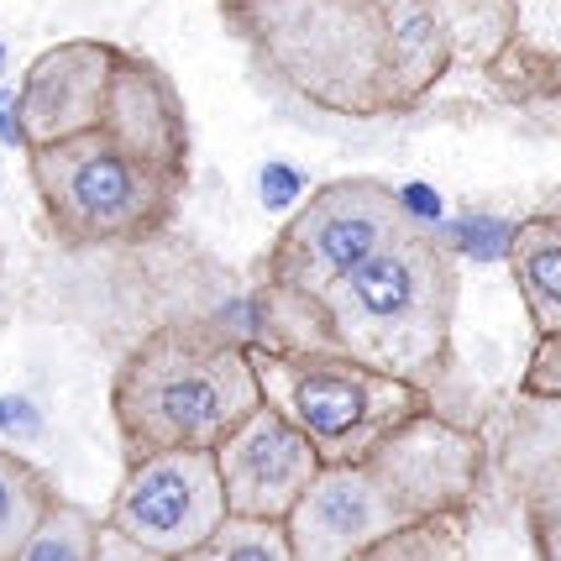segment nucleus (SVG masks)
Wrapping results in <instances>:
<instances>
[{"mask_svg": "<svg viewBox=\"0 0 561 561\" xmlns=\"http://www.w3.org/2000/svg\"><path fill=\"white\" fill-rule=\"evenodd\" d=\"M457 289V252L436 237V226L410 220L316 299L257 284L247 305V342L273 352H342L378 373L436 389L451 367Z\"/></svg>", "mask_w": 561, "mask_h": 561, "instance_id": "nucleus-1", "label": "nucleus"}, {"mask_svg": "<svg viewBox=\"0 0 561 561\" xmlns=\"http://www.w3.org/2000/svg\"><path fill=\"white\" fill-rule=\"evenodd\" d=\"M263 404V378L252 342L210 320L152 325L111 378V420L122 436V462L205 446L216 451Z\"/></svg>", "mask_w": 561, "mask_h": 561, "instance_id": "nucleus-2", "label": "nucleus"}, {"mask_svg": "<svg viewBox=\"0 0 561 561\" xmlns=\"http://www.w3.org/2000/svg\"><path fill=\"white\" fill-rule=\"evenodd\" d=\"M268 73L325 116H399L383 0H257L231 11Z\"/></svg>", "mask_w": 561, "mask_h": 561, "instance_id": "nucleus-3", "label": "nucleus"}, {"mask_svg": "<svg viewBox=\"0 0 561 561\" xmlns=\"http://www.w3.org/2000/svg\"><path fill=\"white\" fill-rule=\"evenodd\" d=\"M26 179L58 247H142L184 210L190 179L126 152L111 131L26 147Z\"/></svg>", "mask_w": 561, "mask_h": 561, "instance_id": "nucleus-4", "label": "nucleus"}, {"mask_svg": "<svg viewBox=\"0 0 561 561\" xmlns=\"http://www.w3.org/2000/svg\"><path fill=\"white\" fill-rule=\"evenodd\" d=\"M263 393L316 440L320 462H363L393 425L431 410V389L393 378L342 352H273L252 346Z\"/></svg>", "mask_w": 561, "mask_h": 561, "instance_id": "nucleus-5", "label": "nucleus"}, {"mask_svg": "<svg viewBox=\"0 0 561 561\" xmlns=\"http://www.w3.org/2000/svg\"><path fill=\"white\" fill-rule=\"evenodd\" d=\"M410 226L399 190L378 179H331L273 237L263 284L316 299Z\"/></svg>", "mask_w": 561, "mask_h": 561, "instance_id": "nucleus-6", "label": "nucleus"}, {"mask_svg": "<svg viewBox=\"0 0 561 561\" xmlns=\"http://www.w3.org/2000/svg\"><path fill=\"white\" fill-rule=\"evenodd\" d=\"M220 519H226V483H220L216 451L173 446L126 462L116 504L100 525L126 536L142 557L179 561L195 557Z\"/></svg>", "mask_w": 561, "mask_h": 561, "instance_id": "nucleus-7", "label": "nucleus"}, {"mask_svg": "<svg viewBox=\"0 0 561 561\" xmlns=\"http://www.w3.org/2000/svg\"><path fill=\"white\" fill-rule=\"evenodd\" d=\"M363 467L383 483V493L399 504L404 525H410L425 514L478 504V493L489 483V440L472 425H457L436 410H420L404 425H393L363 457Z\"/></svg>", "mask_w": 561, "mask_h": 561, "instance_id": "nucleus-8", "label": "nucleus"}, {"mask_svg": "<svg viewBox=\"0 0 561 561\" xmlns=\"http://www.w3.org/2000/svg\"><path fill=\"white\" fill-rule=\"evenodd\" d=\"M216 467L226 483V510L289 519L299 493L320 472L316 440L299 431V420L284 415L263 393V404L216 446Z\"/></svg>", "mask_w": 561, "mask_h": 561, "instance_id": "nucleus-9", "label": "nucleus"}, {"mask_svg": "<svg viewBox=\"0 0 561 561\" xmlns=\"http://www.w3.org/2000/svg\"><path fill=\"white\" fill-rule=\"evenodd\" d=\"M284 525L294 561H367L378 540L404 525V514L363 462H320Z\"/></svg>", "mask_w": 561, "mask_h": 561, "instance_id": "nucleus-10", "label": "nucleus"}, {"mask_svg": "<svg viewBox=\"0 0 561 561\" xmlns=\"http://www.w3.org/2000/svg\"><path fill=\"white\" fill-rule=\"evenodd\" d=\"M116 58L122 48L100 43V37H69V43H53L37 53L16 84V116H22L26 147L95 131L105 116Z\"/></svg>", "mask_w": 561, "mask_h": 561, "instance_id": "nucleus-11", "label": "nucleus"}, {"mask_svg": "<svg viewBox=\"0 0 561 561\" xmlns=\"http://www.w3.org/2000/svg\"><path fill=\"white\" fill-rule=\"evenodd\" d=\"M100 131H111L126 152H137V158L179 173V179L195 173V137H190L184 95L173 90L169 73L158 69L152 58H142V53L122 48V58H116Z\"/></svg>", "mask_w": 561, "mask_h": 561, "instance_id": "nucleus-12", "label": "nucleus"}, {"mask_svg": "<svg viewBox=\"0 0 561 561\" xmlns=\"http://www.w3.org/2000/svg\"><path fill=\"white\" fill-rule=\"evenodd\" d=\"M489 467L519 510H561V399L514 393L499 410Z\"/></svg>", "mask_w": 561, "mask_h": 561, "instance_id": "nucleus-13", "label": "nucleus"}, {"mask_svg": "<svg viewBox=\"0 0 561 561\" xmlns=\"http://www.w3.org/2000/svg\"><path fill=\"white\" fill-rule=\"evenodd\" d=\"M389 16V53H393V105L399 116H410L415 105L451 73V43L440 32L431 0H383Z\"/></svg>", "mask_w": 561, "mask_h": 561, "instance_id": "nucleus-14", "label": "nucleus"}, {"mask_svg": "<svg viewBox=\"0 0 561 561\" xmlns=\"http://www.w3.org/2000/svg\"><path fill=\"white\" fill-rule=\"evenodd\" d=\"M510 268L536 336L561 331V216H530L514 226Z\"/></svg>", "mask_w": 561, "mask_h": 561, "instance_id": "nucleus-15", "label": "nucleus"}, {"mask_svg": "<svg viewBox=\"0 0 561 561\" xmlns=\"http://www.w3.org/2000/svg\"><path fill=\"white\" fill-rule=\"evenodd\" d=\"M457 64L493 69L514 43V0H431Z\"/></svg>", "mask_w": 561, "mask_h": 561, "instance_id": "nucleus-16", "label": "nucleus"}, {"mask_svg": "<svg viewBox=\"0 0 561 561\" xmlns=\"http://www.w3.org/2000/svg\"><path fill=\"white\" fill-rule=\"evenodd\" d=\"M58 489L43 467H32L16 451H0V561H22L32 530L53 510Z\"/></svg>", "mask_w": 561, "mask_h": 561, "instance_id": "nucleus-17", "label": "nucleus"}, {"mask_svg": "<svg viewBox=\"0 0 561 561\" xmlns=\"http://www.w3.org/2000/svg\"><path fill=\"white\" fill-rule=\"evenodd\" d=\"M467 525L472 510H446V514H425L399 525L393 536H383L367 561H440V557H467Z\"/></svg>", "mask_w": 561, "mask_h": 561, "instance_id": "nucleus-18", "label": "nucleus"}, {"mask_svg": "<svg viewBox=\"0 0 561 561\" xmlns=\"http://www.w3.org/2000/svg\"><path fill=\"white\" fill-rule=\"evenodd\" d=\"M199 561H294L289 525L284 519H263V514H237L226 510L210 540L195 551Z\"/></svg>", "mask_w": 561, "mask_h": 561, "instance_id": "nucleus-19", "label": "nucleus"}, {"mask_svg": "<svg viewBox=\"0 0 561 561\" xmlns=\"http://www.w3.org/2000/svg\"><path fill=\"white\" fill-rule=\"evenodd\" d=\"M95 551H100L95 514L69 504V499H53V510L43 514V525L26 540L22 561H95Z\"/></svg>", "mask_w": 561, "mask_h": 561, "instance_id": "nucleus-20", "label": "nucleus"}, {"mask_svg": "<svg viewBox=\"0 0 561 561\" xmlns=\"http://www.w3.org/2000/svg\"><path fill=\"white\" fill-rule=\"evenodd\" d=\"M525 58L561 64V0H514V43Z\"/></svg>", "mask_w": 561, "mask_h": 561, "instance_id": "nucleus-21", "label": "nucleus"}, {"mask_svg": "<svg viewBox=\"0 0 561 561\" xmlns=\"http://www.w3.org/2000/svg\"><path fill=\"white\" fill-rule=\"evenodd\" d=\"M440 242L451 247L457 257H478V263H493V257H510L514 226L499 216H457L446 220Z\"/></svg>", "mask_w": 561, "mask_h": 561, "instance_id": "nucleus-22", "label": "nucleus"}, {"mask_svg": "<svg viewBox=\"0 0 561 561\" xmlns=\"http://www.w3.org/2000/svg\"><path fill=\"white\" fill-rule=\"evenodd\" d=\"M519 389L525 393H557L561 399V331L536 336L530 357H525V373H519Z\"/></svg>", "mask_w": 561, "mask_h": 561, "instance_id": "nucleus-23", "label": "nucleus"}, {"mask_svg": "<svg viewBox=\"0 0 561 561\" xmlns=\"http://www.w3.org/2000/svg\"><path fill=\"white\" fill-rule=\"evenodd\" d=\"M299 190H305V173L294 169V163H263V173H257L263 210H273V216H289V205L299 199Z\"/></svg>", "mask_w": 561, "mask_h": 561, "instance_id": "nucleus-24", "label": "nucleus"}, {"mask_svg": "<svg viewBox=\"0 0 561 561\" xmlns=\"http://www.w3.org/2000/svg\"><path fill=\"white\" fill-rule=\"evenodd\" d=\"M525 530H530V546L540 561H561V510H530Z\"/></svg>", "mask_w": 561, "mask_h": 561, "instance_id": "nucleus-25", "label": "nucleus"}, {"mask_svg": "<svg viewBox=\"0 0 561 561\" xmlns=\"http://www.w3.org/2000/svg\"><path fill=\"white\" fill-rule=\"evenodd\" d=\"M399 205H404V216L420 220V226H440V220H446V205H440V195L431 190V184H420V179L399 190Z\"/></svg>", "mask_w": 561, "mask_h": 561, "instance_id": "nucleus-26", "label": "nucleus"}, {"mask_svg": "<svg viewBox=\"0 0 561 561\" xmlns=\"http://www.w3.org/2000/svg\"><path fill=\"white\" fill-rule=\"evenodd\" d=\"M0 431H11V436H37V431H43L37 404H32L26 393H5V399H0Z\"/></svg>", "mask_w": 561, "mask_h": 561, "instance_id": "nucleus-27", "label": "nucleus"}, {"mask_svg": "<svg viewBox=\"0 0 561 561\" xmlns=\"http://www.w3.org/2000/svg\"><path fill=\"white\" fill-rule=\"evenodd\" d=\"M0 142L26 147V137H22V116H16V90H0Z\"/></svg>", "mask_w": 561, "mask_h": 561, "instance_id": "nucleus-28", "label": "nucleus"}, {"mask_svg": "<svg viewBox=\"0 0 561 561\" xmlns=\"http://www.w3.org/2000/svg\"><path fill=\"white\" fill-rule=\"evenodd\" d=\"M220 5H226V16H231V11H247V5H257V0H220Z\"/></svg>", "mask_w": 561, "mask_h": 561, "instance_id": "nucleus-29", "label": "nucleus"}, {"mask_svg": "<svg viewBox=\"0 0 561 561\" xmlns=\"http://www.w3.org/2000/svg\"><path fill=\"white\" fill-rule=\"evenodd\" d=\"M0 299H5V263H0Z\"/></svg>", "mask_w": 561, "mask_h": 561, "instance_id": "nucleus-30", "label": "nucleus"}, {"mask_svg": "<svg viewBox=\"0 0 561 561\" xmlns=\"http://www.w3.org/2000/svg\"><path fill=\"white\" fill-rule=\"evenodd\" d=\"M0 69H5V43H0Z\"/></svg>", "mask_w": 561, "mask_h": 561, "instance_id": "nucleus-31", "label": "nucleus"}]
</instances>
